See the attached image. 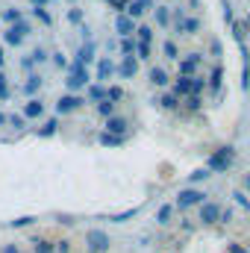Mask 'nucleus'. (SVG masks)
<instances>
[{
  "instance_id": "obj_1",
  "label": "nucleus",
  "mask_w": 250,
  "mask_h": 253,
  "mask_svg": "<svg viewBox=\"0 0 250 253\" xmlns=\"http://www.w3.org/2000/svg\"><path fill=\"white\" fill-rule=\"evenodd\" d=\"M65 85H68V94H77L80 88H88L91 85V74H88V68H83V65H68V80H65Z\"/></svg>"
},
{
  "instance_id": "obj_2",
  "label": "nucleus",
  "mask_w": 250,
  "mask_h": 253,
  "mask_svg": "<svg viewBox=\"0 0 250 253\" xmlns=\"http://www.w3.org/2000/svg\"><path fill=\"white\" fill-rule=\"evenodd\" d=\"M30 33H33L30 21H18L15 27L3 30V44H9V47H21V44H24V39H27Z\"/></svg>"
},
{
  "instance_id": "obj_3",
  "label": "nucleus",
  "mask_w": 250,
  "mask_h": 253,
  "mask_svg": "<svg viewBox=\"0 0 250 253\" xmlns=\"http://www.w3.org/2000/svg\"><path fill=\"white\" fill-rule=\"evenodd\" d=\"M230 165H233V147H221V150H215V153L209 156V162H206V168L215 171V174L230 171Z\"/></svg>"
},
{
  "instance_id": "obj_4",
  "label": "nucleus",
  "mask_w": 250,
  "mask_h": 253,
  "mask_svg": "<svg viewBox=\"0 0 250 253\" xmlns=\"http://www.w3.org/2000/svg\"><path fill=\"white\" fill-rule=\"evenodd\" d=\"M203 197H206V194H203L200 189H191V186H188V189H183L180 194H177V209H188V206H200V203H206Z\"/></svg>"
},
{
  "instance_id": "obj_5",
  "label": "nucleus",
  "mask_w": 250,
  "mask_h": 253,
  "mask_svg": "<svg viewBox=\"0 0 250 253\" xmlns=\"http://www.w3.org/2000/svg\"><path fill=\"white\" fill-rule=\"evenodd\" d=\"M94 59H97V47H94V42H83L80 50L74 53V65H83V68H88Z\"/></svg>"
},
{
  "instance_id": "obj_6",
  "label": "nucleus",
  "mask_w": 250,
  "mask_h": 253,
  "mask_svg": "<svg viewBox=\"0 0 250 253\" xmlns=\"http://www.w3.org/2000/svg\"><path fill=\"white\" fill-rule=\"evenodd\" d=\"M83 103H85V97H80V94H62V97L56 100V112H59V115H68V112L80 109Z\"/></svg>"
},
{
  "instance_id": "obj_7",
  "label": "nucleus",
  "mask_w": 250,
  "mask_h": 253,
  "mask_svg": "<svg viewBox=\"0 0 250 253\" xmlns=\"http://www.w3.org/2000/svg\"><path fill=\"white\" fill-rule=\"evenodd\" d=\"M115 74H118L121 80H132V77L138 74V59H135V56H121V62L115 65Z\"/></svg>"
},
{
  "instance_id": "obj_8",
  "label": "nucleus",
  "mask_w": 250,
  "mask_h": 253,
  "mask_svg": "<svg viewBox=\"0 0 250 253\" xmlns=\"http://www.w3.org/2000/svg\"><path fill=\"white\" fill-rule=\"evenodd\" d=\"M88 248H91V253H106L109 251V236L103 230H88Z\"/></svg>"
},
{
  "instance_id": "obj_9",
  "label": "nucleus",
  "mask_w": 250,
  "mask_h": 253,
  "mask_svg": "<svg viewBox=\"0 0 250 253\" xmlns=\"http://www.w3.org/2000/svg\"><path fill=\"white\" fill-rule=\"evenodd\" d=\"M153 6H156V0H129V6H126V18H141L144 12H153Z\"/></svg>"
},
{
  "instance_id": "obj_10",
  "label": "nucleus",
  "mask_w": 250,
  "mask_h": 253,
  "mask_svg": "<svg viewBox=\"0 0 250 253\" xmlns=\"http://www.w3.org/2000/svg\"><path fill=\"white\" fill-rule=\"evenodd\" d=\"M218 218H221V206H218L215 200L200 203V224H215Z\"/></svg>"
},
{
  "instance_id": "obj_11",
  "label": "nucleus",
  "mask_w": 250,
  "mask_h": 253,
  "mask_svg": "<svg viewBox=\"0 0 250 253\" xmlns=\"http://www.w3.org/2000/svg\"><path fill=\"white\" fill-rule=\"evenodd\" d=\"M200 27H203L200 18H180V21H177V33H180V36H197Z\"/></svg>"
},
{
  "instance_id": "obj_12",
  "label": "nucleus",
  "mask_w": 250,
  "mask_h": 253,
  "mask_svg": "<svg viewBox=\"0 0 250 253\" xmlns=\"http://www.w3.org/2000/svg\"><path fill=\"white\" fill-rule=\"evenodd\" d=\"M100 100H109L106 97V85H100V83H91L88 88H85V103H100Z\"/></svg>"
},
{
  "instance_id": "obj_13",
  "label": "nucleus",
  "mask_w": 250,
  "mask_h": 253,
  "mask_svg": "<svg viewBox=\"0 0 250 253\" xmlns=\"http://www.w3.org/2000/svg\"><path fill=\"white\" fill-rule=\"evenodd\" d=\"M21 115H24V121H33V118H42V115H44V103L33 97L30 103H24V109H21Z\"/></svg>"
},
{
  "instance_id": "obj_14",
  "label": "nucleus",
  "mask_w": 250,
  "mask_h": 253,
  "mask_svg": "<svg viewBox=\"0 0 250 253\" xmlns=\"http://www.w3.org/2000/svg\"><path fill=\"white\" fill-rule=\"evenodd\" d=\"M197 68H200V56L191 53L186 59H180V77H197Z\"/></svg>"
},
{
  "instance_id": "obj_15",
  "label": "nucleus",
  "mask_w": 250,
  "mask_h": 253,
  "mask_svg": "<svg viewBox=\"0 0 250 253\" xmlns=\"http://www.w3.org/2000/svg\"><path fill=\"white\" fill-rule=\"evenodd\" d=\"M115 33H118L121 39H129V36L135 33V21L126 18V15H118V18H115Z\"/></svg>"
},
{
  "instance_id": "obj_16",
  "label": "nucleus",
  "mask_w": 250,
  "mask_h": 253,
  "mask_svg": "<svg viewBox=\"0 0 250 253\" xmlns=\"http://www.w3.org/2000/svg\"><path fill=\"white\" fill-rule=\"evenodd\" d=\"M112 74H115V62H112L109 56H100V59H97V83L103 85V80H109Z\"/></svg>"
},
{
  "instance_id": "obj_17",
  "label": "nucleus",
  "mask_w": 250,
  "mask_h": 253,
  "mask_svg": "<svg viewBox=\"0 0 250 253\" xmlns=\"http://www.w3.org/2000/svg\"><path fill=\"white\" fill-rule=\"evenodd\" d=\"M171 94H174V97H188V94H191V77H177Z\"/></svg>"
},
{
  "instance_id": "obj_18",
  "label": "nucleus",
  "mask_w": 250,
  "mask_h": 253,
  "mask_svg": "<svg viewBox=\"0 0 250 253\" xmlns=\"http://www.w3.org/2000/svg\"><path fill=\"white\" fill-rule=\"evenodd\" d=\"M221 83H224V65H215L212 74H209V80H206V85H209V91L215 94V91L221 88Z\"/></svg>"
},
{
  "instance_id": "obj_19",
  "label": "nucleus",
  "mask_w": 250,
  "mask_h": 253,
  "mask_svg": "<svg viewBox=\"0 0 250 253\" xmlns=\"http://www.w3.org/2000/svg\"><path fill=\"white\" fill-rule=\"evenodd\" d=\"M106 132H112V135H121L124 138V129H126V118H118V115H112L109 121H106V126H103Z\"/></svg>"
},
{
  "instance_id": "obj_20",
  "label": "nucleus",
  "mask_w": 250,
  "mask_h": 253,
  "mask_svg": "<svg viewBox=\"0 0 250 253\" xmlns=\"http://www.w3.org/2000/svg\"><path fill=\"white\" fill-rule=\"evenodd\" d=\"M153 21H156V27L168 30V24H171V12H168V6H153Z\"/></svg>"
},
{
  "instance_id": "obj_21",
  "label": "nucleus",
  "mask_w": 250,
  "mask_h": 253,
  "mask_svg": "<svg viewBox=\"0 0 250 253\" xmlns=\"http://www.w3.org/2000/svg\"><path fill=\"white\" fill-rule=\"evenodd\" d=\"M150 83H153V85H159V88H168L171 77H168V71H165V68H150Z\"/></svg>"
},
{
  "instance_id": "obj_22",
  "label": "nucleus",
  "mask_w": 250,
  "mask_h": 253,
  "mask_svg": "<svg viewBox=\"0 0 250 253\" xmlns=\"http://www.w3.org/2000/svg\"><path fill=\"white\" fill-rule=\"evenodd\" d=\"M97 144H103V147H121L124 138H121V135H112V132H106V129H100V132H97Z\"/></svg>"
},
{
  "instance_id": "obj_23",
  "label": "nucleus",
  "mask_w": 250,
  "mask_h": 253,
  "mask_svg": "<svg viewBox=\"0 0 250 253\" xmlns=\"http://www.w3.org/2000/svg\"><path fill=\"white\" fill-rule=\"evenodd\" d=\"M230 27H233V39H236L239 44H248V36H250L248 24H245V21H233Z\"/></svg>"
},
{
  "instance_id": "obj_24",
  "label": "nucleus",
  "mask_w": 250,
  "mask_h": 253,
  "mask_svg": "<svg viewBox=\"0 0 250 253\" xmlns=\"http://www.w3.org/2000/svg\"><path fill=\"white\" fill-rule=\"evenodd\" d=\"M171 218H174V206H171V203H162V206H159V212H156V224L168 227V224H171Z\"/></svg>"
},
{
  "instance_id": "obj_25",
  "label": "nucleus",
  "mask_w": 250,
  "mask_h": 253,
  "mask_svg": "<svg viewBox=\"0 0 250 253\" xmlns=\"http://www.w3.org/2000/svg\"><path fill=\"white\" fill-rule=\"evenodd\" d=\"M159 106L168 109V112H177V109H180V100H177L171 91H165V94H159Z\"/></svg>"
},
{
  "instance_id": "obj_26",
  "label": "nucleus",
  "mask_w": 250,
  "mask_h": 253,
  "mask_svg": "<svg viewBox=\"0 0 250 253\" xmlns=\"http://www.w3.org/2000/svg\"><path fill=\"white\" fill-rule=\"evenodd\" d=\"M0 18H3V24H9V27H15L18 21H24V18H21V9H15V6H12V9H3Z\"/></svg>"
},
{
  "instance_id": "obj_27",
  "label": "nucleus",
  "mask_w": 250,
  "mask_h": 253,
  "mask_svg": "<svg viewBox=\"0 0 250 253\" xmlns=\"http://www.w3.org/2000/svg\"><path fill=\"white\" fill-rule=\"evenodd\" d=\"M42 83H44V80H42L39 74H33V77H30V80L24 83V94H27V97H33V94H36V91L42 88Z\"/></svg>"
},
{
  "instance_id": "obj_28",
  "label": "nucleus",
  "mask_w": 250,
  "mask_h": 253,
  "mask_svg": "<svg viewBox=\"0 0 250 253\" xmlns=\"http://www.w3.org/2000/svg\"><path fill=\"white\" fill-rule=\"evenodd\" d=\"M94 109H97V115H100V118H106V121L115 115V103H112V100H100Z\"/></svg>"
},
{
  "instance_id": "obj_29",
  "label": "nucleus",
  "mask_w": 250,
  "mask_h": 253,
  "mask_svg": "<svg viewBox=\"0 0 250 253\" xmlns=\"http://www.w3.org/2000/svg\"><path fill=\"white\" fill-rule=\"evenodd\" d=\"M135 36H138V44H150V42H153V30H150L147 24L135 27Z\"/></svg>"
},
{
  "instance_id": "obj_30",
  "label": "nucleus",
  "mask_w": 250,
  "mask_h": 253,
  "mask_svg": "<svg viewBox=\"0 0 250 253\" xmlns=\"http://www.w3.org/2000/svg\"><path fill=\"white\" fill-rule=\"evenodd\" d=\"M203 180H209V168H197V171L188 174V186H191V189H194L197 183H203Z\"/></svg>"
},
{
  "instance_id": "obj_31",
  "label": "nucleus",
  "mask_w": 250,
  "mask_h": 253,
  "mask_svg": "<svg viewBox=\"0 0 250 253\" xmlns=\"http://www.w3.org/2000/svg\"><path fill=\"white\" fill-rule=\"evenodd\" d=\"M56 129H59V121H56V118H50L47 124L39 129V138H50V135H56Z\"/></svg>"
},
{
  "instance_id": "obj_32",
  "label": "nucleus",
  "mask_w": 250,
  "mask_h": 253,
  "mask_svg": "<svg viewBox=\"0 0 250 253\" xmlns=\"http://www.w3.org/2000/svg\"><path fill=\"white\" fill-rule=\"evenodd\" d=\"M33 251L36 253H53L56 251V245H50L47 239H36V242H33Z\"/></svg>"
},
{
  "instance_id": "obj_33",
  "label": "nucleus",
  "mask_w": 250,
  "mask_h": 253,
  "mask_svg": "<svg viewBox=\"0 0 250 253\" xmlns=\"http://www.w3.org/2000/svg\"><path fill=\"white\" fill-rule=\"evenodd\" d=\"M33 18H36V21H42L44 27H50V24H53V15H50L47 9H33Z\"/></svg>"
},
{
  "instance_id": "obj_34",
  "label": "nucleus",
  "mask_w": 250,
  "mask_h": 253,
  "mask_svg": "<svg viewBox=\"0 0 250 253\" xmlns=\"http://www.w3.org/2000/svg\"><path fill=\"white\" fill-rule=\"evenodd\" d=\"M162 53H165L168 59H177V56H180V47H177V42H171V39H168V42L162 44Z\"/></svg>"
},
{
  "instance_id": "obj_35",
  "label": "nucleus",
  "mask_w": 250,
  "mask_h": 253,
  "mask_svg": "<svg viewBox=\"0 0 250 253\" xmlns=\"http://www.w3.org/2000/svg\"><path fill=\"white\" fill-rule=\"evenodd\" d=\"M135 47H138V44H135L132 36H129V39H121V53H124V56H135Z\"/></svg>"
},
{
  "instance_id": "obj_36",
  "label": "nucleus",
  "mask_w": 250,
  "mask_h": 253,
  "mask_svg": "<svg viewBox=\"0 0 250 253\" xmlns=\"http://www.w3.org/2000/svg\"><path fill=\"white\" fill-rule=\"evenodd\" d=\"M233 200H236V203H239V206H242V209H245V212H250V197L248 194H245V191H233Z\"/></svg>"
},
{
  "instance_id": "obj_37",
  "label": "nucleus",
  "mask_w": 250,
  "mask_h": 253,
  "mask_svg": "<svg viewBox=\"0 0 250 253\" xmlns=\"http://www.w3.org/2000/svg\"><path fill=\"white\" fill-rule=\"evenodd\" d=\"M186 109H188V112H200V109H203V100H200V97H194V94H188V97H186Z\"/></svg>"
},
{
  "instance_id": "obj_38",
  "label": "nucleus",
  "mask_w": 250,
  "mask_h": 253,
  "mask_svg": "<svg viewBox=\"0 0 250 253\" xmlns=\"http://www.w3.org/2000/svg\"><path fill=\"white\" fill-rule=\"evenodd\" d=\"M206 88V80H200V77H191V94L194 97H200V91Z\"/></svg>"
},
{
  "instance_id": "obj_39",
  "label": "nucleus",
  "mask_w": 250,
  "mask_h": 253,
  "mask_svg": "<svg viewBox=\"0 0 250 253\" xmlns=\"http://www.w3.org/2000/svg\"><path fill=\"white\" fill-rule=\"evenodd\" d=\"M106 97L115 103V100H121V97H124V88H121V85H109V88H106Z\"/></svg>"
},
{
  "instance_id": "obj_40",
  "label": "nucleus",
  "mask_w": 250,
  "mask_h": 253,
  "mask_svg": "<svg viewBox=\"0 0 250 253\" xmlns=\"http://www.w3.org/2000/svg\"><path fill=\"white\" fill-rule=\"evenodd\" d=\"M150 53H153L150 44H138V47H135V59H138V62H141V59H150Z\"/></svg>"
},
{
  "instance_id": "obj_41",
  "label": "nucleus",
  "mask_w": 250,
  "mask_h": 253,
  "mask_svg": "<svg viewBox=\"0 0 250 253\" xmlns=\"http://www.w3.org/2000/svg\"><path fill=\"white\" fill-rule=\"evenodd\" d=\"M221 9H224V21H227V24H233L236 18H233V9H230V0H221Z\"/></svg>"
},
{
  "instance_id": "obj_42",
  "label": "nucleus",
  "mask_w": 250,
  "mask_h": 253,
  "mask_svg": "<svg viewBox=\"0 0 250 253\" xmlns=\"http://www.w3.org/2000/svg\"><path fill=\"white\" fill-rule=\"evenodd\" d=\"M68 21L77 24V27H83V12H80V9H71V12H68Z\"/></svg>"
},
{
  "instance_id": "obj_43",
  "label": "nucleus",
  "mask_w": 250,
  "mask_h": 253,
  "mask_svg": "<svg viewBox=\"0 0 250 253\" xmlns=\"http://www.w3.org/2000/svg\"><path fill=\"white\" fill-rule=\"evenodd\" d=\"M106 3H112V9H118V15H124L129 6V0H106Z\"/></svg>"
},
{
  "instance_id": "obj_44",
  "label": "nucleus",
  "mask_w": 250,
  "mask_h": 253,
  "mask_svg": "<svg viewBox=\"0 0 250 253\" xmlns=\"http://www.w3.org/2000/svg\"><path fill=\"white\" fill-rule=\"evenodd\" d=\"M132 215H138V209H126V212H121V215H115L112 221H115V224H121V221H126V218H132Z\"/></svg>"
},
{
  "instance_id": "obj_45",
  "label": "nucleus",
  "mask_w": 250,
  "mask_h": 253,
  "mask_svg": "<svg viewBox=\"0 0 250 253\" xmlns=\"http://www.w3.org/2000/svg\"><path fill=\"white\" fill-rule=\"evenodd\" d=\"M9 124L15 126V129H24V124H27V121H24V115H9Z\"/></svg>"
},
{
  "instance_id": "obj_46",
  "label": "nucleus",
  "mask_w": 250,
  "mask_h": 253,
  "mask_svg": "<svg viewBox=\"0 0 250 253\" xmlns=\"http://www.w3.org/2000/svg\"><path fill=\"white\" fill-rule=\"evenodd\" d=\"M33 221H36V218H18V221H12V227H15V230H21V227H30Z\"/></svg>"
},
{
  "instance_id": "obj_47",
  "label": "nucleus",
  "mask_w": 250,
  "mask_h": 253,
  "mask_svg": "<svg viewBox=\"0 0 250 253\" xmlns=\"http://www.w3.org/2000/svg\"><path fill=\"white\" fill-rule=\"evenodd\" d=\"M50 3H56V0H30V9H44Z\"/></svg>"
},
{
  "instance_id": "obj_48",
  "label": "nucleus",
  "mask_w": 250,
  "mask_h": 253,
  "mask_svg": "<svg viewBox=\"0 0 250 253\" xmlns=\"http://www.w3.org/2000/svg\"><path fill=\"white\" fill-rule=\"evenodd\" d=\"M53 65H56V68H68V59H65V53H53Z\"/></svg>"
},
{
  "instance_id": "obj_49",
  "label": "nucleus",
  "mask_w": 250,
  "mask_h": 253,
  "mask_svg": "<svg viewBox=\"0 0 250 253\" xmlns=\"http://www.w3.org/2000/svg\"><path fill=\"white\" fill-rule=\"evenodd\" d=\"M218 221H221V224H230V221H233V212H230V209H221V218H218Z\"/></svg>"
},
{
  "instance_id": "obj_50",
  "label": "nucleus",
  "mask_w": 250,
  "mask_h": 253,
  "mask_svg": "<svg viewBox=\"0 0 250 253\" xmlns=\"http://www.w3.org/2000/svg\"><path fill=\"white\" fill-rule=\"evenodd\" d=\"M0 253H21V248H18V245H3Z\"/></svg>"
},
{
  "instance_id": "obj_51",
  "label": "nucleus",
  "mask_w": 250,
  "mask_h": 253,
  "mask_svg": "<svg viewBox=\"0 0 250 253\" xmlns=\"http://www.w3.org/2000/svg\"><path fill=\"white\" fill-rule=\"evenodd\" d=\"M230 253H248L242 245H230Z\"/></svg>"
},
{
  "instance_id": "obj_52",
  "label": "nucleus",
  "mask_w": 250,
  "mask_h": 253,
  "mask_svg": "<svg viewBox=\"0 0 250 253\" xmlns=\"http://www.w3.org/2000/svg\"><path fill=\"white\" fill-rule=\"evenodd\" d=\"M56 253H68V242H59L56 245Z\"/></svg>"
},
{
  "instance_id": "obj_53",
  "label": "nucleus",
  "mask_w": 250,
  "mask_h": 253,
  "mask_svg": "<svg viewBox=\"0 0 250 253\" xmlns=\"http://www.w3.org/2000/svg\"><path fill=\"white\" fill-rule=\"evenodd\" d=\"M9 124V115H6V112H0V126H6Z\"/></svg>"
},
{
  "instance_id": "obj_54",
  "label": "nucleus",
  "mask_w": 250,
  "mask_h": 253,
  "mask_svg": "<svg viewBox=\"0 0 250 253\" xmlns=\"http://www.w3.org/2000/svg\"><path fill=\"white\" fill-rule=\"evenodd\" d=\"M245 189H248V191H245V194H248V197H250V174H248V177H245Z\"/></svg>"
},
{
  "instance_id": "obj_55",
  "label": "nucleus",
  "mask_w": 250,
  "mask_h": 253,
  "mask_svg": "<svg viewBox=\"0 0 250 253\" xmlns=\"http://www.w3.org/2000/svg\"><path fill=\"white\" fill-rule=\"evenodd\" d=\"M6 62V50H3V47H0V65Z\"/></svg>"
},
{
  "instance_id": "obj_56",
  "label": "nucleus",
  "mask_w": 250,
  "mask_h": 253,
  "mask_svg": "<svg viewBox=\"0 0 250 253\" xmlns=\"http://www.w3.org/2000/svg\"><path fill=\"white\" fill-rule=\"evenodd\" d=\"M245 24H248V30H250V15H248V18H245Z\"/></svg>"
},
{
  "instance_id": "obj_57",
  "label": "nucleus",
  "mask_w": 250,
  "mask_h": 253,
  "mask_svg": "<svg viewBox=\"0 0 250 253\" xmlns=\"http://www.w3.org/2000/svg\"><path fill=\"white\" fill-rule=\"evenodd\" d=\"M174 253H177V251H174Z\"/></svg>"
}]
</instances>
